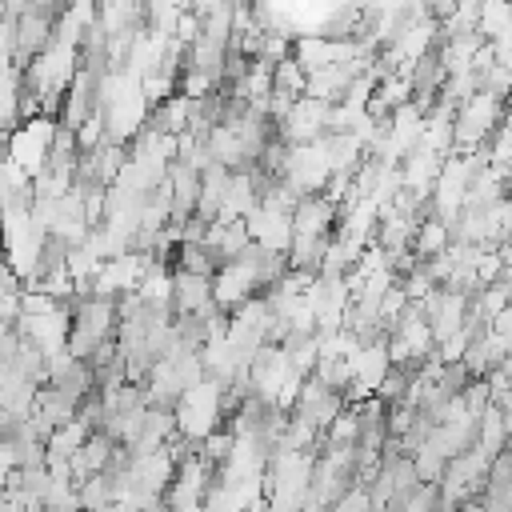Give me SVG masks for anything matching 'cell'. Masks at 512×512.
Wrapping results in <instances>:
<instances>
[{
    "instance_id": "obj_1",
    "label": "cell",
    "mask_w": 512,
    "mask_h": 512,
    "mask_svg": "<svg viewBox=\"0 0 512 512\" xmlns=\"http://www.w3.org/2000/svg\"><path fill=\"white\" fill-rule=\"evenodd\" d=\"M52 136H56V116L36 112V116L16 120V124L4 132V144H0V148H4L8 160H16V164L32 176V172L44 168V160H48V152H52Z\"/></svg>"
}]
</instances>
